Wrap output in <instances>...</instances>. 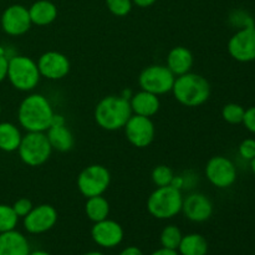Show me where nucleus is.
Here are the masks:
<instances>
[{
    "label": "nucleus",
    "mask_w": 255,
    "mask_h": 255,
    "mask_svg": "<svg viewBox=\"0 0 255 255\" xmlns=\"http://www.w3.org/2000/svg\"><path fill=\"white\" fill-rule=\"evenodd\" d=\"M51 104L41 94H30L17 107V121L26 132H46L54 119Z\"/></svg>",
    "instance_id": "nucleus-1"
},
{
    "label": "nucleus",
    "mask_w": 255,
    "mask_h": 255,
    "mask_svg": "<svg viewBox=\"0 0 255 255\" xmlns=\"http://www.w3.org/2000/svg\"><path fill=\"white\" fill-rule=\"evenodd\" d=\"M129 100L121 95H110L100 100L95 107V121L105 131H119L132 116Z\"/></svg>",
    "instance_id": "nucleus-2"
},
{
    "label": "nucleus",
    "mask_w": 255,
    "mask_h": 255,
    "mask_svg": "<svg viewBox=\"0 0 255 255\" xmlns=\"http://www.w3.org/2000/svg\"><path fill=\"white\" fill-rule=\"evenodd\" d=\"M171 92L183 106L199 107L211 97V85L206 77L191 71L176 77Z\"/></svg>",
    "instance_id": "nucleus-3"
},
{
    "label": "nucleus",
    "mask_w": 255,
    "mask_h": 255,
    "mask_svg": "<svg viewBox=\"0 0 255 255\" xmlns=\"http://www.w3.org/2000/svg\"><path fill=\"white\" fill-rule=\"evenodd\" d=\"M183 198L181 189L172 186L157 187L147 198V211L156 219H172L182 212Z\"/></svg>",
    "instance_id": "nucleus-4"
},
{
    "label": "nucleus",
    "mask_w": 255,
    "mask_h": 255,
    "mask_svg": "<svg viewBox=\"0 0 255 255\" xmlns=\"http://www.w3.org/2000/svg\"><path fill=\"white\" fill-rule=\"evenodd\" d=\"M7 80L15 90L30 92L39 85L41 75L37 69L36 61L25 55H14L9 57Z\"/></svg>",
    "instance_id": "nucleus-5"
},
{
    "label": "nucleus",
    "mask_w": 255,
    "mask_h": 255,
    "mask_svg": "<svg viewBox=\"0 0 255 255\" xmlns=\"http://www.w3.org/2000/svg\"><path fill=\"white\" fill-rule=\"evenodd\" d=\"M17 153L24 164L40 167L50 158L52 148L45 132H26L22 136Z\"/></svg>",
    "instance_id": "nucleus-6"
},
{
    "label": "nucleus",
    "mask_w": 255,
    "mask_h": 255,
    "mask_svg": "<svg viewBox=\"0 0 255 255\" xmlns=\"http://www.w3.org/2000/svg\"><path fill=\"white\" fill-rule=\"evenodd\" d=\"M76 184L85 198L104 196L111 184V173L102 164H91L80 172Z\"/></svg>",
    "instance_id": "nucleus-7"
},
{
    "label": "nucleus",
    "mask_w": 255,
    "mask_h": 255,
    "mask_svg": "<svg viewBox=\"0 0 255 255\" xmlns=\"http://www.w3.org/2000/svg\"><path fill=\"white\" fill-rule=\"evenodd\" d=\"M176 76L166 65H149L144 67L138 76L141 90L161 96L172 91Z\"/></svg>",
    "instance_id": "nucleus-8"
},
{
    "label": "nucleus",
    "mask_w": 255,
    "mask_h": 255,
    "mask_svg": "<svg viewBox=\"0 0 255 255\" xmlns=\"http://www.w3.org/2000/svg\"><path fill=\"white\" fill-rule=\"evenodd\" d=\"M207 179L212 186L226 189L233 186L237 181V167L232 159L224 156H214L207 162L204 169Z\"/></svg>",
    "instance_id": "nucleus-9"
},
{
    "label": "nucleus",
    "mask_w": 255,
    "mask_h": 255,
    "mask_svg": "<svg viewBox=\"0 0 255 255\" xmlns=\"http://www.w3.org/2000/svg\"><path fill=\"white\" fill-rule=\"evenodd\" d=\"M125 134L129 143L137 148H146L153 142L156 127L151 117L132 115L124 127Z\"/></svg>",
    "instance_id": "nucleus-10"
},
{
    "label": "nucleus",
    "mask_w": 255,
    "mask_h": 255,
    "mask_svg": "<svg viewBox=\"0 0 255 255\" xmlns=\"http://www.w3.org/2000/svg\"><path fill=\"white\" fill-rule=\"evenodd\" d=\"M22 219V224L27 233L44 234L56 226L59 214L51 204H39L34 206L30 213Z\"/></svg>",
    "instance_id": "nucleus-11"
},
{
    "label": "nucleus",
    "mask_w": 255,
    "mask_h": 255,
    "mask_svg": "<svg viewBox=\"0 0 255 255\" xmlns=\"http://www.w3.org/2000/svg\"><path fill=\"white\" fill-rule=\"evenodd\" d=\"M2 31L9 36H21L31 29L29 9L24 5L14 4L7 6L0 17Z\"/></svg>",
    "instance_id": "nucleus-12"
},
{
    "label": "nucleus",
    "mask_w": 255,
    "mask_h": 255,
    "mask_svg": "<svg viewBox=\"0 0 255 255\" xmlns=\"http://www.w3.org/2000/svg\"><path fill=\"white\" fill-rule=\"evenodd\" d=\"M228 52L239 62H252L255 60V26L242 27L228 41Z\"/></svg>",
    "instance_id": "nucleus-13"
},
{
    "label": "nucleus",
    "mask_w": 255,
    "mask_h": 255,
    "mask_svg": "<svg viewBox=\"0 0 255 255\" xmlns=\"http://www.w3.org/2000/svg\"><path fill=\"white\" fill-rule=\"evenodd\" d=\"M36 64L41 77L52 80V81H57V80H62L64 77H66L71 69L69 57L62 52L55 51V50L44 52L39 57Z\"/></svg>",
    "instance_id": "nucleus-14"
},
{
    "label": "nucleus",
    "mask_w": 255,
    "mask_h": 255,
    "mask_svg": "<svg viewBox=\"0 0 255 255\" xmlns=\"http://www.w3.org/2000/svg\"><path fill=\"white\" fill-rule=\"evenodd\" d=\"M124 237L125 232L121 224L109 218L94 223L91 228L92 241L105 249L116 248L122 243Z\"/></svg>",
    "instance_id": "nucleus-15"
},
{
    "label": "nucleus",
    "mask_w": 255,
    "mask_h": 255,
    "mask_svg": "<svg viewBox=\"0 0 255 255\" xmlns=\"http://www.w3.org/2000/svg\"><path fill=\"white\" fill-rule=\"evenodd\" d=\"M181 213L193 223H204L213 216V203L206 194L193 192L183 198Z\"/></svg>",
    "instance_id": "nucleus-16"
},
{
    "label": "nucleus",
    "mask_w": 255,
    "mask_h": 255,
    "mask_svg": "<svg viewBox=\"0 0 255 255\" xmlns=\"http://www.w3.org/2000/svg\"><path fill=\"white\" fill-rule=\"evenodd\" d=\"M129 105H131L132 114L144 117H153L161 109L159 97L144 90L132 94Z\"/></svg>",
    "instance_id": "nucleus-17"
},
{
    "label": "nucleus",
    "mask_w": 255,
    "mask_h": 255,
    "mask_svg": "<svg viewBox=\"0 0 255 255\" xmlns=\"http://www.w3.org/2000/svg\"><path fill=\"white\" fill-rule=\"evenodd\" d=\"M194 64L193 54L184 46H176L169 50L167 55L166 66L172 71L174 76H181L192 71Z\"/></svg>",
    "instance_id": "nucleus-18"
},
{
    "label": "nucleus",
    "mask_w": 255,
    "mask_h": 255,
    "mask_svg": "<svg viewBox=\"0 0 255 255\" xmlns=\"http://www.w3.org/2000/svg\"><path fill=\"white\" fill-rule=\"evenodd\" d=\"M30 244L26 237L17 231L0 233V255H29Z\"/></svg>",
    "instance_id": "nucleus-19"
},
{
    "label": "nucleus",
    "mask_w": 255,
    "mask_h": 255,
    "mask_svg": "<svg viewBox=\"0 0 255 255\" xmlns=\"http://www.w3.org/2000/svg\"><path fill=\"white\" fill-rule=\"evenodd\" d=\"M45 133L51 144L52 151L55 149V151L65 153L74 148L75 137L69 127L66 126V124L51 125Z\"/></svg>",
    "instance_id": "nucleus-20"
},
{
    "label": "nucleus",
    "mask_w": 255,
    "mask_h": 255,
    "mask_svg": "<svg viewBox=\"0 0 255 255\" xmlns=\"http://www.w3.org/2000/svg\"><path fill=\"white\" fill-rule=\"evenodd\" d=\"M29 15L32 25L47 26L57 17V6L50 0H37L29 7Z\"/></svg>",
    "instance_id": "nucleus-21"
},
{
    "label": "nucleus",
    "mask_w": 255,
    "mask_h": 255,
    "mask_svg": "<svg viewBox=\"0 0 255 255\" xmlns=\"http://www.w3.org/2000/svg\"><path fill=\"white\" fill-rule=\"evenodd\" d=\"M21 138V131L16 125L11 122H0V151L7 153L17 151Z\"/></svg>",
    "instance_id": "nucleus-22"
},
{
    "label": "nucleus",
    "mask_w": 255,
    "mask_h": 255,
    "mask_svg": "<svg viewBox=\"0 0 255 255\" xmlns=\"http://www.w3.org/2000/svg\"><path fill=\"white\" fill-rule=\"evenodd\" d=\"M179 255H207L208 242L202 234L191 233L182 237V241L177 249Z\"/></svg>",
    "instance_id": "nucleus-23"
},
{
    "label": "nucleus",
    "mask_w": 255,
    "mask_h": 255,
    "mask_svg": "<svg viewBox=\"0 0 255 255\" xmlns=\"http://www.w3.org/2000/svg\"><path fill=\"white\" fill-rule=\"evenodd\" d=\"M110 203L104 196H96L91 197V198H86V203H85V213H86L87 218L94 223L101 222L104 219L109 218L110 216Z\"/></svg>",
    "instance_id": "nucleus-24"
},
{
    "label": "nucleus",
    "mask_w": 255,
    "mask_h": 255,
    "mask_svg": "<svg viewBox=\"0 0 255 255\" xmlns=\"http://www.w3.org/2000/svg\"><path fill=\"white\" fill-rule=\"evenodd\" d=\"M182 237H183V234H182L181 229L174 224H169L162 229L159 242H161V246L163 248L177 251L182 241Z\"/></svg>",
    "instance_id": "nucleus-25"
},
{
    "label": "nucleus",
    "mask_w": 255,
    "mask_h": 255,
    "mask_svg": "<svg viewBox=\"0 0 255 255\" xmlns=\"http://www.w3.org/2000/svg\"><path fill=\"white\" fill-rule=\"evenodd\" d=\"M19 222V217L14 212L11 206L0 204V233L14 231Z\"/></svg>",
    "instance_id": "nucleus-26"
},
{
    "label": "nucleus",
    "mask_w": 255,
    "mask_h": 255,
    "mask_svg": "<svg viewBox=\"0 0 255 255\" xmlns=\"http://www.w3.org/2000/svg\"><path fill=\"white\" fill-rule=\"evenodd\" d=\"M173 177L174 172L172 171L171 167L166 166V164H158L152 169L151 179L156 187L171 186Z\"/></svg>",
    "instance_id": "nucleus-27"
},
{
    "label": "nucleus",
    "mask_w": 255,
    "mask_h": 255,
    "mask_svg": "<svg viewBox=\"0 0 255 255\" xmlns=\"http://www.w3.org/2000/svg\"><path fill=\"white\" fill-rule=\"evenodd\" d=\"M244 114H246L244 107L239 104H234V102L224 105L222 109V117L224 121L231 125L243 124Z\"/></svg>",
    "instance_id": "nucleus-28"
},
{
    "label": "nucleus",
    "mask_w": 255,
    "mask_h": 255,
    "mask_svg": "<svg viewBox=\"0 0 255 255\" xmlns=\"http://www.w3.org/2000/svg\"><path fill=\"white\" fill-rule=\"evenodd\" d=\"M106 6L112 15L124 17L131 12L133 2L132 0H106Z\"/></svg>",
    "instance_id": "nucleus-29"
},
{
    "label": "nucleus",
    "mask_w": 255,
    "mask_h": 255,
    "mask_svg": "<svg viewBox=\"0 0 255 255\" xmlns=\"http://www.w3.org/2000/svg\"><path fill=\"white\" fill-rule=\"evenodd\" d=\"M239 154L243 159L247 161H252L255 157V139L254 138H247L239 144L238 148Z\"/></svg>",
    "instance_id": "nucleus-30"
},
{
    "label": "nucleus",
    "mask_w": 255,
    "mask_h": 255,
    "mask_svg": "<svg viewBox=\"0 0 255 255\" xmlns=\"http://www.w3.org/2000/svg\"><path fill=\"white\" fill-rule=\"evenodd\" d=\"M11 207L19 218H24V217L27 216V214L30 213V211L34 208V204H32V202L30 201V199L19 198L17 201H15V203L12 204Z\"/></svg>",
    "instance_id": "nucleus-31"
},
{
    "label": "nucleus",
    "mask_w": 255,
    "mask_h": 255,
    "mask_svg": "<svg viewBox=\"0 0 255 255\" xmlns=\"http://www.w3.org/2000/svg\"><path fill=\"white\" fill-rule=\"evenodd\" d=\"M231 20L234 22V24L238 25L241 29L242 27H247V26H252V25H254L252 17H249L244 11H234L233 14L231 15Z\"/></svg>",
    "instance_id": "nucleus-32"
},
{
    "label": "nucleus",
    "mask_w": 255,
    "mask_h": 255,
    "mask_svg": "<svg viewBox=\"0 0 255 255\" xmlns=\"http://www.w3.org/2000/svg\"><path fill=\"white\" fill-rule=\"evenodd\" d=\"M243 125L246 126V128L248 129L249 132L255 134V106L249 107L248 110H246Z\"/></svg>",
    "instance_id": "nucleus-33"
},
{
    "label": "nucleus",
    "mask_w": 255,
    "mask_h": 255,
    "mask_svg": "<svg viewBox=\"0 0 255 255\" xmlns=\"http://www.w3.org/2000/svg\"><path fill=\"white\" fill-rule=\"evenodd\" d=\"M7 66H9V57L0 52V84L7 77Z\"/></svg>",
    "instance_id": "nucleus-34"
},
{
    "label": "nucleus",
    "mask_w": 255,
    "mask_h": 255,
    "mask_svg": "<svg viewBox=\"0 0 255 255\" xmlns=\"http://www.w3.org/2000/svg\"><path fill=\"white\" fill-rule=\"evenodd\" d=\"M119 255H144V254L139 248H137V247L134 246H131L125 248Z\"/></svg>",
    "instance_id": "nucleus-35"
},
{
    "label": "nucleus",
    "mask_w": 255,
    "mask_h": 255,
    "mask_svg": "<svg viewBox=\"0 0 255 255\" xmlns=\"http://www.w3.org/2000/svg\"><path fill=\"white\" fill-rule=\"evenodd\" d=\"M149 255H179V253L177 251H173V249H167L161 247V248L157 249V251L152 252Z\"/></svg>",
    "instance_id": "nucleus-36"
},
{
    "label": "nucleus",
    "mask_w": 255,
    "mask_h": 255,
    "mask_svg": "<svg viewBox=\"0 0 255 255\" xmlns=\"http://www.w3.org/2000/svg\"><path fill=\"white\" fill-rule=\"evenodd\" d=\"M157 0H132L134 5H137L138 7H149L156 2Z\"/></svg>",
    "instance_id": "nucleus-37"
},
{
    "label": "nucleus",
    "mask_w": 255,
    "mask_h": 255,
    "mask_svg": "<svg viewBox=\"0 0 255 255\" xmlns=\"http://www.w3.org/2000/svg\"><path fill=\"white\" fill-rule=\"evenodd\" d=\"M29 255H51V254L47 253V252H45V251H32V252H30Z\"/></svg>",
    "instance_id": "nucleus-38"
},
{
    "label": "nucleus",
    "mask_w": 255,
    "mask_h": 255,
    "mask_svg": "<svg viewBox=\"0 0 255 255\" xmlns=\"http://www.w3.org/2000/svg\"><path fill=\"white\" fill-rule=\"evenodd\" d=\"M82 255H105V254L101 253V252H87V253H85Z\"/></svg>",
    "instance_id": "nucleus-39"
},
{
    "label": "nucleus",
    "mask_w": 255,
    "mask_h": 255,
    "mask_svg": "<svg viewBox=\"0 0 255 255\" xmlns=\"http://www.w3.org/2000/svg\"><path fill=\"white\" fill-rule=\"evenodd\" d=\"M251 166H252V171H253V173L255 176V157L251 161Z\"/></svg>",
    "instance_id": "nucleus-40"
},
{
    "label": "nucleus",
    "mask_w": 255,
    "mask_h": 255,
    "mask_svg": "<svg viewBox=\"0 0 255 255\" xmlns=\"http://www.w3.org/2000/svg\"><path fill=\"white\" fill-rule=\"evenodd\" d=\"M1 111H2V107H1V104H0V116H1Z\"/></svg>",
    "instance_id": "nucleus-41"
}]
</instances>
